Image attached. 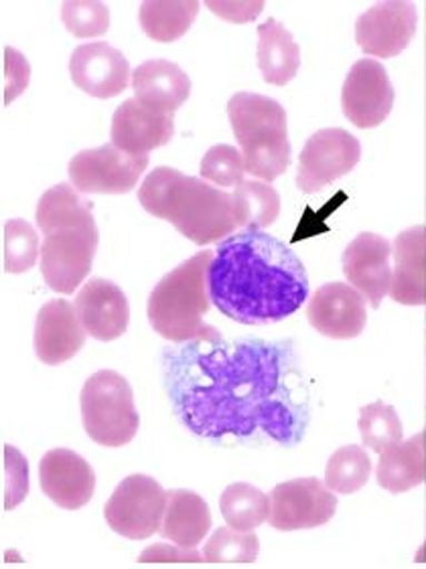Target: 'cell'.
<instances>
[{"instance_id":"obj_9","label":"cell","mask_w":426,"mask_h":569,"mask_svg":"<svg viewBox=\"0 0 426 569\" xmlns=\"http://www.w3.org/2000/svg\"><path fill=\"white\" fill-rule=\"evenodd\" d=\"M149 157H135L115 144L81 150L70 160L71 184L83 194H127L137 189Z\"/></svg>"},{"instance_id":"obj_28","label":"cell","mask_w":426,"mask_h":569,"mask_svg":"<svg viewBox=\"0 0 426 569\" xmlns=\"http://www.w3.org/2000/svg\"><path fill=\"white\" fill-rule=\"evenodd\" d=\"M234 213L244 229L270 228L280 216V194L265 181H244L234 191Z\"/></svg>"},{"instance_id":"obj_33","label":"cell","mask_w":426,"mask_h":569,"mask_svg":"<svg viewBox=\"0 0 426 569\" xmlns=\"http://www.w3.org/2000/svg\"><path fill=\"white\" fill-rule=\"evenodd\" d=\"M39 236L24 219H11L4 226V270L23 273L31 270L39 258Z\"/></svg>"},{"instance_id":"obj_31","label":"cell","mask_w":426,"mask_h":569,"mask_svg":"<svg viewBox=\"0 0 426 569\" xmlns=\"http://www.w3.org/2000/svg\"><path fill=\"white\" fill-rule=\"evenodd\" d=\"M359 436L364 446L382 455L386 448L403 442V421L392 406L374 401L359 411Z\"/></svg>"},{"instance_id":"obj_7","label":"cell","mask_w":426,"mask_h":569,"mask_svg":"<svg viewBox=\"0 0 426 569\" xmlns=\"http://www.w3.org/2000/svg\"><path fill=\"white\" fill-rule=\"evenodd\" d=\"M100 243L96 219L80 226L51 229L41 243V273L46 284L59 295H71L92 270Z\"/></svg>"},{"instance_id":"obj_23","label":"cell","mask_w":426,"mask_h":569,"mask_svg":"<svg viewBox=\"0 0 426 569\" xmlns=\"http://www.w3.org/2000/svg\"><path fill=\"white\" fill-rule=\"evenodd\" d=\"M211 529V511L194 490L177 489L169 492L159 533L175 546L196 549Z\"/></svg>"},{"instance_id":"obj_18","label":"cell","mask_w":426,"mask_h":569,"mask_svg":"<svg viewBox=\"0 0 426 569\" xmlns=\"http://www.w3.org/2000/svg\"><path fill=\"white\" fill-rule=\"evenodd\" d=\"M175 137V120L171 114L155 112L130 98L116 108L110 128V140L116 149L135 157H145L150 150L167 147Z\"/></svg>"},{"instance_id":"obj_39","label":"cell","mask_w":426,"mask_h":569,"mask_svg":"<svg viewBox=\"0 0 426 569\" xmlns=\"http://www.w3.org/2000/svg\"><path fill=\"white\" fill-rule=\"evenodd\" d=\"M140 561L142 563H162V561H177V563H184V561H191L197 563L201 561V553H197L196 549H187V547H169L165 543H157V546L149 547L140 553Z\"/></svg>"},{"instance_id":"obj_21","label":"cell","mask_w":426,"mask_h":569,"mask_svg":"<svg viewBox=\"0 0 426 569\" xmlns=\"http://www.w3.org/2000/svg\"><path fill=\"white\" fill-rule=\"evenodd\" d=\"M390 298L403 307L426 302V229L413 226L398 233L392 246Z\"/></svg>"},{"instance_id":"obj_6","label":"cell","mask_w":426,"mask_h":569,"mask_svg":"<svg viewBox=\"0 0 426 569\" xmlns=\"http://www.w3.org/2000/svg\"><path fill=\"white\" fill-rule=\"evenodd\" d=\"M80 406L83 430L96 445L120 448L132 442L139 432L135 393L116 371H96L81 388Z\"/></svg>"},{"instance_id":"obj_27","label":"cell","mask_w":426,"mask_h":569,"mask_svg":"<svg viewBox=\"0 0 426 569\" xmlns=\"http://www.w3.org/2000/svg\"><path fill=\"white\" fill-rule=\"evenodd\" d=\"M37 226L46 236L51 229L80 226L93 221L92 203L83 199L76 187L59 182L41 194L36 211Z\"/></svg>"},{"instance_id":"obj_36","label":"cell","mask_w":426,"mask_h":569,"mask_svg":"<svg viewBox=\"0 0 426 569\" xmlns=\"http://www.w3.org/2000/svg\"><path fill=\"white\" fill-rule=\"evenodd\" d=\"M4 509L12 511L29 495V465L14 446H4Z\"/></svg>"},{"instance_id":"obj_11","label":"cell","mask_w":426,"mask_h":569,"mask_svg":"<svg viewBox=\"0 0 426 569\" xmlns=\"http://www.w3.org/2000/svg\"><path fill=\"white\" fill-rule=\"evenodd\" d=\"M337 512V497L319 479L280 482L270 492L268 523L277 531H305L327 525Z\"/></svg>"},{"instance_id":"obj_34","label":"cell","mask_w":426,"mask_h":569,"mask_svg":"<svg viewBox=\"0 0 426 569\" xmlns=\"http://www.w3.org/2000/svg\"><path fill=\"white\" fill-rule=\"evenodd\" d=\"M61 21L73 37H102L110 29V11L105 2L68 0L61 4Z\"/></svg>"},{"instance_id":"obj_35","label":"cell","mask_w":426,"mask_h":569,"mask_svg":"<svg viewBox=\"0 0 426 569\" xmlns=\"http://www.w3.org/2000/svg\"><path fill=\"white\" fill-rule=\"evenodd\" d=\"M199 172H201V179L224 187V189L238 187L240 182H244V174H246L242 152L234 149L230 144L211 147L206 152V157L201 159Z\"/></svg>"},{"instance_id":"obj_25","label":"cell","mask_w":426,"mask_h":569,"mask_svg":"<svg viewBox=\"0 0 426 569\" xmlns=\"http://www.w3.org/2000/svg\"><path fill=\"white\" fill-rule=\"evenodd\" d=\"M426 436L418 432L406 442L390 446L380 455L378 485L392 495H400L420 487L426 479Z\"/></svg>"},{"instance_id":"obj_3","label":"cell","mask_w":426,"mask_h":569,"mask_svg":"<svg viewBox=\"0 0 426 569\" xmlns=\"http://www.w3.org/2000/svg\"><path fill=\"white\" fill-rule=\"evenodd\" d=\"M139 201L147 213L169 221L197 246L226 240L238 228L234 194L171 167H157L147 174L140 184Z\"/></svg>"},{"instance_id":"obj_37","label":"cell","mask_w":426,"mask_h":569,"mask_svg":"<svg viewBox=\"0 0 426 569\" xmlns=\"http://www.w3.org/2000/svg\"><path fill=\"white\" fill-rule=\"evenodd\" d=\"M29 86V63L11 47L4 49V103H11Z\"/></svg>"},{"instance_id":"obj_19","label":"cell","mask_w":426,"mask_h":569,"mask_svg":"<svg viewBox=\"0 0 426 569\" xmlns=\"http://www.w3.org/2000/svg\"><path fill=\"white\" fill-rule=\"evenodd\" d=\"M76 312L81 327L96 341H116L128 329L130 307L127 297L116 286L105 278H92L83 286L76 297Z\"/></svg>"},{"instance_id":"obj_4","label":"cell","mask_w":426,"mask_h":569,"mask_svg":"<svg viewBox=\"0 0 426 569\" xmlns=\"http://www.w3.org/2000/svg\"><path fill=\"white\" fill-rule=\"evenodd\" d=\"M214 251L204 250L162 276L150 292L147 315L152 329L167 341L185 345L219 337V330L204 322L211 300L208 295V270Z\"/></svg>"},{"instance_id":"obj_30","label":"cell","mask_w":426,"mask_h":569,"mask_svg":"<svg viewBox=\"0 0 426 569\" xmlns=\"http://www.w3.org/2000/svg\"><path fill=\"white\" fill-rule=\"evenodd\" d=\"M371 475V460L361 446H344L335 450L327 468L325 485L339 495H354L366 487Z\"/></svg>"},{"instance_id":"obj_1","label":"cell","mask_w":426,"mask_h":569,"mask_svg":"<svg viewBox=\"0 0 426 569\" xmlns=\"http://www.w3.org/2000/svg\"><path fill=\"white\" fill-rule=\"evenodd\" d=\"M165 381L179 420L209 440L265 433L299 445L309 426V391L295 349L283 342H185L165 355Z\"/></svg>"},{"instance_id":"obj_17","label":"cell","mask_w":426,"mask_h":569,"mask_svg":"<svg viewBox=\"0 0 426 569\" xmlns=\"http://www.w3.org/2000/svg\"><path fill=\"white\" fill-rule=\"evenodd\" d=\"M41 489L49 501L66 511H78L92 501L96 475L86 458L73 450H49L39 465Z\"/></svg>"},{"instance_id":"obj_5","label":"cell","mask_w":426,"mask_h":569,"mask_svg":"<svg viewBox=\"0 0 426 569\" xmlns=\"http://www.w3.org/2000/svg\"><path fill=\"white\" fill-rule=\"evenodd\" d=\"M228 118L242 149L246 172L265 182L285 174L293 150L283 103L252 91H238L228 102Z\"/></svg>"},{"instance_id":"obj_2","label":"cell","mask_w":426,"mask_h":569,"mask_svg":"<svg viewBox=\"0 0 426 569\" xmlns=\"http://www.w3.org/2000/svg\"><path fill=\"white\" fill-rule=\"evenodd\" d=\"M208 295L224 317L265 327L293 317L307 302L309 278L287 243L262 229H244L214 251Z\"/></svg>"},{"instance_id":"obj_12","label":"cell","mask_w":426,"mask_h":569,"mask_svg":"<svg viewBox=\"0 0 426 569\" xmlns=\"http://www.w3.org/2000/svg\"><path fill=\"white\" fill-rule=\"evenodd\" d=\"M418 14L413 2L386 0L359 14L356 43L366 56L390 59L400 56L415 39Z\"/></svg>"},{"instance_id":"obj_24","label":"cell","mask_w":426,"mask_h":569,"mask_svg":"<svg viewBox=\"0 0 426 569\" xmlns=\"http://www.w3.org/2000/svg\"><path fill=\"white\" fill-rule=\"evenodd\" d=\"M256 59L266 83L283 88L299 73V43L285 24L278 23L277 19H268L258 27Z\"/></svg>"},{"instance_id":"obj_10","label":"cell","mask_w":426,"mask_h":569,"mask_svg":"<svg viewBox=\"0 0 426 569\" xmlns=\"http://www.w3.org/2000/svg\"><path fill=\"white\" fill-rule=\"evenodd\" d=\"M361 159V144L344 128H323L315 132L299 157L297 187L305 194L317 193L346 177Z\"/></svg>"},{"instance_id":"obj_15","label":"cell","mask_w":426,"mask_h":569,"mask_svg":"<svg viewBox=\"0 0 426 569\" xmlns=\"http://www.w3.org/2000/svg\"><path fill=\"white\" fill-rule=\"evenodd\" d=\"M390 241L378 233H359L344 251V273L347 282L361 292L369 307L380 308L382 300L390 295Z\"/></svg>"},{"instance_id":"obj_16","label":"cell","mask_w":426,"mask_h":569,"mask_svg":"<svg viewBox=\"0 0 426 569\" xmlns=\"http://www.w3.org/2000/svg\"><path fill=\"white\" fill-rule=\"evenodd\" d=\"M71 81L76 88L98 100H110L127 90L130 63L116 47L105 41L80 46L70 59Z\"/></svg>"},{"instance_id":"obj_26","label":"cell","mask_w":426,"mask_h":569,"mask_svg":"<svg viewBox=\"0 0 426 569\" xmlns=\"http://www.w3.org/2000/svg\"><path fill=\"white\" fill-rule=\"evenodd\" d=\"M197 14V0H147L140 4L139 21L152 41L174 43L191 29Z\"/></svg>"},{"instance_id":"obj_14","label":"cell","mask_w":426,"mask_h":569,"mask_svg":"<svg viewBox=\"0 0 426 569\" xmlns=\"http://www.w3.org/2000/svg\"><path fill=\"white\" fill-rule=\"evenodd\" d=\"M366 302L354 286L331 282L315 290L307 307V320L323 337L335 341L356 339L368 325Z\"/></svg>"},{"instance_id":"obj_38","label":"cell","mask_w":426,"mask_h":569,"mask_svg":"<svg viewBox=\"0 0 426 569\" xmlns=\"http://www.w3.org/2000/svg\"><path fill=\"white\" fill-rule=\"evenodd\" d=\"M206 7L214 14L226 19V21L248 23V21H254L262 12L265 2H214V0H208Z\"/></svg>"},{"instance_id":"obj_22","label":"cell","mask_w":426,"mask_h":569,"mask_svg":"<svg viewBox=\"0 0 426 569\" xmlns=\"http://www.w3.org/2000/svg\"><path fill=\"white\" fill-rule=\"evenodd\" d=\"M132 90L142 106L174 116L189 100L191 81L174 61L150 59L132 73Z\"/></svg>"},{"instance_id":"obj_20","label":"cell","mask_w":426,"mask_h":569,"mask_svg":"<svg viewBox=\"0 0 426 569\" xmlns=\"http://www.w3.org/2000/svg\"><path fill=\"white\" fill-rule=\"evenodd\" d=\"M88 332L81 327L76 307L68 300H51L39 310L36 322V353L46 365L73 359L86 345Z\"/></svg>"},{"instance_id":"obj_32","label":"cell","mask_w":426,"mask_h":569,"mask_svg":"<svg viewBox=\"0 0 426 569\" xmlns=\"http://www.w3.org/2000/svg\"><path fill=\"white\" fill-rule=\"evenodd\" d=\"M260 551V541L254 531H238L234 527H219L209 537L204 559L208 563H254Z\"/></svg>"},{"instance_id":"obj_8","label":"cell","mask_w":426,"mask_h":569,"mask_svg":"<svg viewBox=\"0 0 426 569\" xmlns=\"http://www.w3.org/2000/svg\"><path fill=\"white\" fill-rule=\"evenodd\" d=\"M169 492L147 475H130L116 487L106 502L108 527L132 541L149 539L159 533Z\"/></svg>"},{"instance_id":"obj_29","label":"cell","mask_w":426,"mask_h":569,"mask_svg":"<svg viewBox=\"0 0 426 569\" xmlns=\"http://www.w3.org/2000/svg\"><path fill=\"white\" fill-rule=\"evenodd\" d=\"M219 509L226 523L238 531H254L270 517V495L248 482H234L221 492Z\"/></svg>"},{"instance_id":"obj_13","label":"cell","mask_w":426,"mask_h":569,"mask_svg":"<svg viewBox=\"0 0 426 569\" xmlns=\"http://www.w3.org/2000/svg\"><path fill=\"white\" fill-rule=\"evenodd\" d=\"M394 88L386 68L376 59L356 61L341 90V110L359 130L380 126L392 112Z\"/></svg>"}]
</instances>
